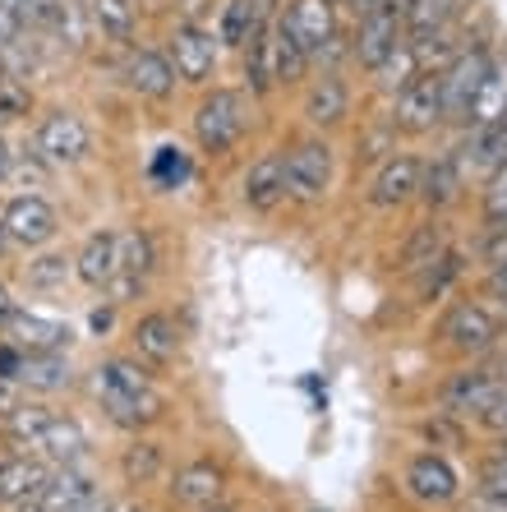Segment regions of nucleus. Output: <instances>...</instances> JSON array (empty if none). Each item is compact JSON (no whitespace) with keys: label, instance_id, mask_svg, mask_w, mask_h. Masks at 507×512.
Wrapping results in <instances>:
<instances>
[{"label":"nucleus","instance_id":"39","mask_svg":"<svg viewBox=\"0 0 507 512\" xmlns=\"http://www.w3.org/2000/svg\"><path fill=\"white\" fill-rule=\"evenodd\" d=\"M47 425H51V411H42V406H14L10 411V434L19 443H28V448H42Z\"/></svg>","mask_w":507,"mask_h":512},{"label":"nucleus","instance_id":"22","mask_svg":"<svg viewBox=\"0 0 507 512\" xmlns=\"http://www.w3.org/2000/svg\"><path fill=\"white\" fill-rule=\"evenodd\" d=\"M102 406H107L111 420H116V425H125V429L153 425V420L166 411L162 393H153V388H143V393H102Z\"/></svg>","mask_w":507,"mask_h":512},{"label":"nucleus","instance_id":"51","mask_svg":"<svg viewBox=\"0 0 507 512\" xmlns=\"http://www.w3.org/2000/svg\"><path fill=\"white\" fill-rule=\"evenodd\" d=\"M0 411H5V416H10V411H14V393H10V379H0Z\"/></svg>","mask_w":507,"mask_h":512},{"label":"nucleus","instance_id":"2","mask_svg":"<svg viewBox=\"0 0 507 512\" xmlns=\"http://www.w3.org/2000/svg\"><path fill=\"white\" fill-rule=\"evenodd\" d=\"M448 111H443V70L415 74L411 84L397 93V111H392V125L401 134H429L434 125H443Z\"/></svg>","mask_w":507,"mask_h":512},{"label":"nucleus","instance_id":"8","mask_svg":"<svg viewBox=\"0 0 507 512\" xmlns=\"http://www.w3.org/2000/svg\"><path fill=\"white\" fill-rule=\"evenodd\" d=\"M282 28L309 51V60H319L323 47L337 37V14H332V0H291Z\"/></svg>","mask_w":507,"mask_h":512},{"label":"nucleus","instance_id":"11","mask_svg":"<svg viewBox=\"0 0 507 512\" xmlns=\"http://www.w3.org/2000/svg\"><path fill=\"white\" fill-rule=\"evenodd\" d=\"M56 208H51L47 199H37V194H28V199H14L10 213H5V231H10V240H19V245H47L51 236H56Z\"/></svg>","mask_w":507,"mask_h":512},{"label":"nucleus","instance_id":"17","mask_svg":"<svg viewBox=\"0 0 507 512\" xmlns=\"http://www.w3.org/2000/svg\"><path fill=\"white\" fill-rule=\"evenodd\" d=\"M134 346H139L143 360H153V365H171L180 351V328L176 319H166V314H143L134 323Z\"/></svg>","mask_w":507,"mask_h":512},{"label":"nucleus","instance_id":"42","mask_svg":"<svg viewBox=\"0 0 507 512\" xmlns=\"http://www.w3.org/2000/svg\"><path fill=\"white\" fill-rule=\"evenodd\" d=\"M484 222H489V227H503L507 222V162L498 171H489V185H484Z\"/></svg>","mask_w":507,"mask_h":512},{"label":"nucleus","instance_id":"43","mask_svg":"<svg viewBox=\"0 0 507 512\" xmlns=\"http://www.w3.org/2000/svg\"><path fill=\"white\" fill-rule=\"evenodd\" d=\"M24 28V0H0V42H14Z\"/></svg>","mask_w":507,"mask_h":512},{"label":"nucleus","instance_id":"48","mask_svg":"<svg viewBox=\"0 0 507 512\" xmlns=\"http://www.w3.org/2000/svg\"><path fill=\"white\" fill-rule=\"evenodd\" d=\"M56 5L60 0H24V19H33V24H51Z\"/></svg>","mask_w":507,"mask_h":512},{"label":"nucleus","instance_id":"45","mask_svg":"<svg viewBox=\"0 0 507 512\" xmlns=\"http://www.w3.org/2000/svg\"><path fill=\"white\" fill-rule=\"evenodd\" d=\"M484 263H489V268L507 263V222H503V227L489 231V240H484Z\"/></svg>","mask_w":507,"mask_h":512},{"label":"nucleus","instance_id":"31","mask_svg":"<svg viewBox=\"0 0 507 512\" xmlns=\"http://www.w3.org/2000/svg\"><path fill=\"white\" fill-rule=\"evenodd\" d=\"M47 471L37 462H5L0 466V503H28V499H42L47 489Z\"/></svg>","mask_w":507,"mask_h":512},{"label":"nucleus","instance_id":"54","mask_svg":"<svg viewBox=\"0 0 507 512\" xmlns=\"http://www.w3.org/2000/svg\"><path fill=\"white\" fill-rule=\"evenodd\" d=\"M355 14H369V10H378V0H346Z\"/></svg>","mask_w":507,"mask_h":512},{"label":"nucleus","instance_id":"53","mask_svg":"<svg viewBox=\"0 0 507 512\" xmlns=\"http://www.w3.org/2000/svg\"><path fill=\"white\" fill-rule=\"evenodd\" d=\"M111 328V310H93V333H107Z\"/></svg>","mask_w":507,"mask_h":512},{"label":"nucleus","instance_id":"28","mask_svg":"<svg viewBox=\"0 0 507 512\" xmlns=\"http://www.w3.org/2000/svg\"><path fill=\"white\" fill-rule=\"evenodd\" d=\"M448 254V227L443 222H425V227H415V236L406 240V250H401V273H425L434 259Z\"/></svg>","mask_w":507,"mask_h":512},{"label":"nucleus","instance_id":"36","mask_svg":"<svg viewBox=\"0 0 507 512\" xmlns=\"http://www.w3.org/2000/svg\"><path fill=\"white\" fill-rule=\"evenodd\" d=\"M120 471H125V480L130 485H148V480H157V471H162V448L157 443H130L125 448V457H120Z\"/></svg>","mask_w":507,"mask_h":512},{"label":"nucleus","instance_id":"61","mask_svg":"<svg viewBox=\"0 0 507 512\" xmlns=\"http://www.w3.org/2000/svg\"><path fill=\"white\" fill-rule=\"evenodd\" d=\"M314 512H323V508H314Z\"/></svg>","mask_w":507,"mask_h":512},{"label":"nucleus","instance_id":"23","mask_svg":"<svg viewBox=\"0 0 507 512\" xmlns=\"http://www.w3.org/2000/svg\"><path fill=\"white\" fill-rule=\"evenodd\" d=\"M245 79H249V93H272L282 84L277 79V28H263L245 47Z\"/></svg>","mask_w":507,"mask_h":512},{"label":"nucleus","instance_id":"13","mask_svg":"<svg viewBox=\"0 0 507 512\" xmlns=\"http://www.w3.org/2000/svg\"><path fill=\"white\" fill-rule=\"evenodd\" d=\"M74 273L83 286H111L120 277V236L116 231H97V236L83 240L79 259H74Z\"/></svg>","mask_w":507,"mask_h":512},{"label":"nucleus","instance_id":"56","mask_svg":"<svg viewBox=\"0 0 507 512\" xmlns=\"http://www.w3.org/2000/svg\"><path fill=\"white\" fill-rule=\"evenodd\" d=\"M19 512H47V503H42V499H28V503H19Z\"/></svg>","mask_w":507,"mask_h":512},{"label":"nucleus","instance_id":"9","mask_svg":"<svg viewBox=\"0 0 507 512\" xmlns=\"http://www.w3.org/2000/svg\"><path fill=\"white\" fill-rule=\"evenodd\" d=\"M217 42L222 37L203 33V28L185 24L171 33V65H176V74L185 79V84H208L217 70Z\"/></svg>","mask_w":507,"mask_h":512},{"label":"nucleus","instance_id":"27","mask_svg":"<svg viewBox=\"0 0 507 512\" xmlns=\"http://www.w3.org/2000/svg\"><path fill=\"white\" fill-rule=\"evenodd\" d=\"M503 111H507V65H503V60H494V65H489V74H484L480 93H475V102H471V116H466V125H471V130H480V125H494Z\"/></svg>","mask_w":507,"mask_h":512},{"label":"nucleus","instance_id":"38","mask_svg":"<svg viewBox=\"0 0 507 512\" xmlns=\"http://www.w3.org/2000/svg\"><path fill=\"white\" fill-rule=\"evenodd\" d=\"M461 277V254L457 250H448L443 259H434L425 268V273H415V291H420V300H429V296H443L452 282Z\"/></svg>","mask_w":507,"mask_h":512},{"label":"nucleus","instance_id":"50","mask_svg":"<svg viewBox=\"0 0 507 512\" xmlns=\"http://www.w3.org/2000/svg\"><path fill=\"white\" fill-rule=\"evenodd\" d=\"M14 314H19V305H14V300H10V291L0 286V328H10V323H14Z\"/></svg>","mask_w":507,"mask_h":512},{"label":"nucleus","instance_id":"10","mask_svg":"<svg viewBox=\"0 0 507 512\" xmlns=\"http://www.w3.org/2000/svg\"><path fill=\"white\" fill-rule=\"evenodd\" d=\"M401 37H406V19L378 5V10L360 14V33H355V47L351 51H355V60H360V65H369V70H374L378 60L388 56Z\"/></svg>","mask_w":507,"mask_h":512},{"label":"nucleus","instance_id":"26","mask_svg":"<svg viewBox=\"0 0 507 512\" xmlns=\"http://www.w3.org/2000/svg\"><path fill=\"white\" fill-rule=\"evenodd\" d=\"M346 107H351V93H346V84L337 74L314 79V88H309V97H305V116L314 120V125H337V120H346Z\"/></svg>","mask_w":507,"mask_h":512},{"label":"nucleus","instance_id":"58","mask_svg":"<svg viewBox=\"0 0 507 512\" xmlns=\"http://www.w3.org/2000/svg\"><path fill=\"white\" fill-rule=\"evenodd\" d=\"M494 125H498V130H503V134H507V111H503V116H498V120H494Z\"/></svg>","mask_w":507,"mask_h":512},{"label":"nucleus","instance_id":"33","mask_svg":"<svg viewBox=\"0 0 507 512\" xmlns=\"http://www.w3.org/2000/svg\"><path fill=\"white\" fill-rule=\"evenodd\" d=\"M88 499H93V485H88L79 471H60V476H51L47 489H42L47 512H74V508H83Z\"/></svg>","mask_w":507,"mask_h":512},{"label":"nucleus","instance_id":"49","mask_svg":"<svg viewBox=\"0 0 507 512\" xmlns=\"http://www.w3.org/2000/svg\"><path fill=\"white\" fill-rule=\"evenodd\" d=\"M484 291H489L494 300H503V296H507V263L489 268V282H484Z\"/></svg>","mask_w":507,"mask_h":512},{"label":"nucleus","instance_id":"37","mask_svg":"<svg viewBox=\"0 0 507 512\" xmlns=\"http://www.w3.org/2000/svg\"><path fill=\"white\" fill-rule=\"evenodd\" d=\"M42 448H47L51 457H60V462H74V457L88 448V439H83V429L74 425V420L65 416H51L47 425V439H42Z\"/></svg>","mask_w":507,"mask_h":512},{"label":"nucleus","instance_id":"21","mask_svg":"<svg viewBox=\"0 0 507 512\" xmlns=\"http://www.w3.org/2000/svg\"><path fill=\"white\" fill-rule=\"evenodd\" d=\"M457 5L461 0H415L411 10H406V37L415 42V51L429 47L438 33H448Z\"/></svg>","mask_w":507,"mask_h":512},{"label":"nucleus","instance_id":"59","mask_svg":"<svg viewBox=\"0 0 507 512\" xmlns=\"http://www.w3.org/2000/svg\"><path fill=\"white\" fill-rule=\"evenodd\" d=\"M203 512H231V508H217V503H213V508H203Z\"/></svg>","mask_w":507,"mask_h":512},{"label":"nucleus","instance_id":"34","mask_svg":"<svg viewBox=\"0 0 507 512\" xmlns=\"http://www.w3.org/2000/svg\"><path fill=\"white\" fill-rule=\"evenodd\" d=\"M189 157L180 153V148H171V143H166V148H157L153 153V162H148V176H153V185L157 190H180V185H185L189 180Z\"/></svg>","mask_w":507,"mask_h":512},{"label":"nucleus","instance_id":"40","mask_svg":"<svg viewBox=\"0 0 507 512\" xmlns=\"http://www.w3.org/2000/svg\"><path fill=\"white\" fill-rule=\"evenodd\" d=\"M305 70H309V51L277 24V79H282V84H295V79H305Z\"/></svg>","mask_w":507,"mask_h":512},{"label":"nucleus","instance_id":"44","mask_svg":"<svg viewBox=\"0 0 507 512\" xmlns=\"http://www.w3.org/2000/svg\"><path fill=\"white\" fill-rule=\"evenodd\" d=\"M480 499H494L507 508V471H498V466H489L480 480Z\"/></svg>","mask_w":507,"mask_h":512},{"label":"nucleus","instance_id":"15","mask_svg":"<svg viewBox=\"0 0 507 512\" xmlns=\"http://www.w3.org/2000/svg\"><path fill=\"white\" fill-rule=\"evenodd\" d=\"M282 194H286V157L282 153H263L259 162L245 171L240 199H245L249 208L268 213V208H277V199H282Z\"/></svg>","mask_w":507,"mask_h":512},{"label":"nucleus","instance_id":"20","mask_svg":"<svg viewBox=\"0 0 507 512\" xmlns=\"http://www.w3.org/2000/svg\"><path fill=\"white\" fill-rule=\"evenodd\" d=\"M263 24H268V0H226L217 37L231 47H249L263 33Z\"/></svg>","mask_w":507,"mask_h":512},{"label":"nucleus","instance_id":"18","mask_svg":"<svg viewBox=\"0 0 507 512\" xmlns=\"http://www.w3.org/2000/svg\"><path fill=\"white\" fill-rule=\"evenodd\" d=\"M461 185H466V171H461V162H457V148H452V153H438L434 162L420 171V199H425L429 208L452 203L461 194Z\"/></svg>","mask_w":507,"mask_h":512},{"label":"nucleus","instance_id":"30","mask_svg":"<svg viewBox=\"0 0 507 512\" xmlns=\"http://www.w3.org/2000/svg\"><path fill=\"white\" fill-rule=\"evenodd\" d=\"M415 74H420V51H415L411 37H401L397 47H392L388 56L374 65V79H378V88H383V93H401Z\"/></svg>","mask_w":507,"mask_h":512},{"label":"nucleus","instance_id":"19","mask_svg":"<svg viewBox=\"0 0 507 512\" xmlns=\"http://www.w3.org/2000/svg\"><path fill=\"white\" fill-rule=\"evenodd\" d=\"M14 333V346H24V351H65L70 346V323H56V319H42V314H14L10 323Z\"/></svg>","mask_w":507,"mask_h":512},{"label":"nucleus","instance_id":"6","mask_svg":"<svg viewBox=\"0 0 507 512\" xmlns=\"http://www.w3.org/2000/svg\"><path fill=\"white\" fill-rule=\"evenodd\" d=\"M37 153L51 167H74L88 157V125L74 111H51L37 130Z\"/></svg>","mask_w":507,"mask_h":512},{"label":"nucleus","instance_id":"47","mask_svg":"<svg viewBox=\"0 0 507 512\" xmlns=\"http://www.w3.org/2000/svg\"><path fill=\"white\" fill-rule=\"evenodd\" d=\"M24 370V346H0V379H19Z\"/></svg>","mask_w":507,"mask_h":512},{"label":"nucleus","instance_id":"7","mask_svg":"<svg viewBox=\"0 0 507 512\" xmlns=\"http://www.w3.org/2000/svg\"><path fill=\"white\" fill-rule=\"evenodd\" d=\"M503 388H507L503 370H484V365L480 370H461L443 388V406H448V416H484Z\"/></svg>","mask_w":507,"mask_h":512},{"label":"nucleus","instance_id":"32","mask_svg":"<svg viewBox=\"0 0 507 512\" xmlns=\"http://www.w3.org/2000/svg\"><path fill=\"white\" fill-rule=\"evenodd\" d=\"M88 19H93L111 42H134L139 10H134V0H88Z\"/></svg>","mask_w":507,"mask_h":512},{"label":"nucleus","instance_id":"35","mask_svg":"<svg viewBox=\"0 0 507 512\" xmlns=\"http://www.w3.org/2000/svg\"><path fill=\"white\" fill-rule=\"evenodd\" d=\"M143 388H153L148 374L130 360H107L102 370H97V393H143Z\"/></svg>","mask_w":507,"mask_h":512},{"label":"nucleus","instance_id":"60","mask_svg":"<svg viewBox=\"0 0 507 512\" xmlns=\"http://www.w3.org/2000/svg\"><path fill=\"white\" fill-rule=\"evenodd\" d=\"M503 310H507V296H503Z\"/></svg>","mask_w":507,"mask_h":512},{"label":"nucleus","instance_id":"14","mask_svg":"<svg viewBox=\"0 0 507 512\" xmlns=\"http://www.w3.org/2000/svg\"><path fill=\"white\" fill-rule=\"evenodd\" d=\"M125 84L139 97L162 102V97L176 93V65H171V56H162V51H134L130 65H125Z\"/></svg>","mask_w":507,"mask_h":512},{"label":"nucleus","instance_id":"46","mask_svg":"<svg viewBox=\"0 0 507 512\" xmlns=\"http://www.w3.org/2000/svg\"><path fill=\"white\" fill-rule=\"evenodd\" d=\"M480 425H484V429H494V434H507V388L494 397V406H489V411L480 416Z\"/></svg>","mask_w":507,"mask_h":512},{"label":"nucleus","instance_id":"25","mask_svg":"<svg viewBox=\"0 0 507 512\" xmlns=\"http://www.w3.org/2000/svg\"><path fill=\"white\" fill-rule=\"evenodd\" d=\"M176 499L180 503H194V508H213L222 499V471L213 462H194L185 471H176Z\"/></svg>","mask_w":507,"mask_h":512},{"label":"nucleus","instance_id":"52","mask_svg":"<svg viewBox=\"0 0 507 512\" xmlns=\"http://www.w3.org/2000/svg\"><path fill=\"white\" fill-rule=\"evenodd\" d=\"M378 5H383V10H392V14H401V19H406V10H411L415 0H378Z\"/></svg>","mask_w":507,"mask_h":512},{"label":"nucleus","instance_id":"5","mask_svg":"<svg viewBox=\"0 0 507 512\" xmlns=\"http://www.w3.org/2000/svg\"><path fill=\"white\" fill-rule=\"evenodd\" d=\"M489 65H494V56H489L484 47H475V51H461L448 70H443V111H448V120L466 125L471 102H475V93H480Z\"/></svg>","mask_w":507,"mask_h":512},{"label":"nucleus","instance_id":"55","mask_svg":"<svg viewBox=\"0 0 507 512\" xmlns=\"http://www.w3.org/2000/svg\"><path fill=\"white\" fill-rule=\"evenodd\" d=\"M74 512H107V503H102V499H97V494H93V499L83 503V508H74Z\"/></svg>","mask_w":507,"mask_h":512},{"label":"nucleus","instance_id":"57","mask_svg":"<svg viewBox=\"0 0 507 512\" xmlns=\"http://www.w3.org/2000/svg\"><path fill=\"white\" fill-rule=\"evenodd\" d=\"M494 466H498V471H507V443H503V448H498V457H494Z\"/></svg>","mask_w":507,"mask_h":512},{"label":"nucleus","instance_id":"4","mask_svg":"<svg viewBox=\"0 0 507 512\" xmlns=\"http://www.w3.org/2000/svg\"><path fill=\"white\" fill-rule=\"evenodd\" d=\"M438 337L457 351V356H484V351H494L498 337H503V328H498V319L484 305H475V300H461L457 310L443 319V328H438Z\"/></svg>","mask_w":507,"mask_h":512},{"label":"nucleus","instance_id":"29","mask_svg":"<svg viewBox=\"0 0 507 512\" xmlns=\"http://www.w3.org/2000/svg\"><path fill=\"white\" fill-rule=\"evenodd\" d=\"M19 383H28L37 393H56V388H70V365L60 351H24Z\"/></svg>","mask_w":507,"mask_h":512},{"label":"nucleus","instance_id":"3","mask_svg":"<svg viewBox=\"0 0 507 512\" xmlns=\"http://www.w3.org/2000/svg\"><path fill=\"white\" fill-rule=\"evenodd\" d=\"M328 185H332V148L319 139L295 143L286 153V194L300 203H314L328 194Z\"/></svg>","mask_w":507,"mask_h":512},{"label":"nucleus","instance_id":"1","mask_svg":"<svg viewBox=\"0 0 507 512\" xmlns=\"http://www.w3.org/2000/svg\"><path fill=\"white\" fill-rule=\"evenodd\" d=\"M245 134V97L236 88H213L194 111V139L203 153H226Z\"/></svg>","mask_w":507,"mask_h":512},{"label":"nucleus","instance_id":"41","mask_svg":"<svg viewBox=\"0 0 507 512\" xmlns=\"http://www.w3.org/2000/svg\"><path fill=\"white\" fill-rule=\"evenodd\" d=\"M65 277H70L65 254H47V259L28 263V286H37V291H56V286H65Z\"/></svg>","mask_w":507,"mask_h":512},{"label":"nucleus","instance_id":"24","mask_svg":"<svg viewBox=\"0 0 507 512\" xmlns=\"http://www.w3.org/2000/svg\"><path fill=\"white\" fill-rule=\"evenodd\" d=\"M153 240L143 236V231H125L120 236V296H130V291H139L143 277L153 273Z\"/></svg>","mask_w":507,"mask_h":512},{"label":"nucleus","instance_id":"16","mask_svg":"<svg viewBox=\"0 0 507 512\" xmlns=\"http://www.w3.org/2000/svg\"><path fill=\"white\" fill-rule=\"evenodd\" d=\"M420 171L425 167H420L415 157H392V162H383L374 190H369L374 208H401L406 199H415V194H420Z\"/></svg>","mask_w":507,"mask_h":512},{"label":"nucleus","instance_id":"12","mask_svg":"<svg viewBox=\"0 0 507 512\" xmlns=\"http://www.w3.org/2000/svg\"><path fill=\"white\" fill-rule=\"evenodd\" d=\"M406 489H411L420 503H448V499H457V471H452L448 457L420 453L406 466Z\"/></svg>","mask_w":507,"mask_h":512}]
</instances>
